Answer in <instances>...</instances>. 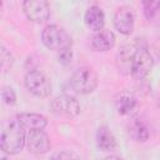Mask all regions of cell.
Wrapping results in <instances>:
<instances>
[{"label":"cell","mask_w":160,"mask_h":160,"mask_svg":"<svg viewBox=\"0 0 160 160\" xmlns=\"http://www.w3.org/2000/svg\"><path fill=\"white\" fill-rule=\"evenodd\" d=\"M26 145V132L25 129L19 124V121L9 120L2 125L0 135V148L8 155L19 154Z\"/></svg>","instance_id":"1"},{"label":"cell","mask_w":160,"mask_h":160,"mask_svg":"<svg viewBox=\"0 0 160 160\" xmlns=\"http://www.w3.org/2000/svg\"><path fill=\"white\" fill-rule=\"evenodd\" d=\"M99 84V76L92 68L81 66L76 69L69 79V85L74 92L80 95L91 94Z\"/></svg>","instance_id":"2"},{"label":"cell","mask_w":160,"mask_h":160,"mask_svg":"<svg viewBox=\"0 0 160 160\" xmlns=\"http://www.w3.org/2000/svg\"><path fill=\"white\" fill-rule=\"evenodd\" d=\"M154 68V59L150 51L144 46H135L131 60H130V70L129 74L136 79H145Z\"/></svg>","instance_id":"3"},{"label":"cell","mask_w":160,"mask_h":160,"mask_svg":"<svg viewBox=\"0 0 160 160\" xmlns=\"http://www.w3.org/2000/svg\"><path fill=\"white\" fill-rule=\"evenodd\" d=\"M41 40L42 44L54 51H61L65 49H70L72 40L68 31L58 25H48L41 31Z\"/></svg>","instance_id":"4"},{"label":"cell","mask_w":160,"mask_h":160,"mask_svg":"<svg viewBox=\"0 0 160 160\" xmlns=\"http://www.w3.org/2000/svg\"><path fill=\"white\" fill-rule=\"evenodd\" d=\"M25 88L36 98H48L51 92V82L40 70H30L24 78Z\"/></svg>","instance_id":"5"},{"label":"cell","mask_w":160,"mask_h":160,"mask_svg":"<svg viewBox=\"0 0 160 160\" xmlns=\"http://www.w3.org/2000/svg\"><path fill=\"white\" fill-rule=\"evenodd\" d=\"M51 111L64 119H74L80 112V104L79 101L68 94H61L55 96L50 102Z\"/></svg>","instance_id":"6"},{"label":"cell","mask_w":160,"mask_h":160,"mask_svg":"<svg viewBox=\"0 0 160 160\" xmlns=\"http://www.w3.org/2000/svg\"><path fill=\"white\" fill-rule=\"evenodd\" d=\"M25 16L34 22H42L50 16V5L45 0H25L22 2Z\"/></svg>","instance_id":"7"},{"label":"cell","mask_w":160,"mask_h":160,"mask_svg":"<svg viewBox=\"0 0 160 160\" xmlns=\"http://www.w3.org/2000/svg\"><path fill=\"white\" fill-rule=\"evenodd\" d=\"M114 104L118 114L122 116H134L138 112V109L140 106V102L136 95L126 90L119 92L115 96Z\"/></svg>","instance_id":"8"},{"label":"cell","mask_w":160,"mask_h":160,"mask_svg":"<svg viewBox=\"0 0 160 160\" xmlns=\"http://www.w3.org/2000/svg\"><path fill=\"white\" fill-rule=\"evenodd\" d=\"M50 138L44 130H30L26 134V148L31 154H46L50 150Z\"/></svg>","instance_id":"9"},{"label":"cell","mask_w":160,"mask_h":160,"mask_svg":"<svg viewBox=\"0 0 160 160\" xmlns=\"http://www.w3.org/2000/svg\"><path fill=\"white\" fill-rule=\"evenodd\" d=\"M114 26L122 35H130L134 31L135 16L130 8H119L114 15Z\"/></svg>","instance_id":"10"},{"label":"cell","mask_w":160,"mask_h":160,"mask_svg":"<svg viewBox=\"0 0 160 160\" xmlns=\"http://www.w3.org/2000/svg\"><path fill=\"white\" fill-rule=\"evenodd\" d=\"M84 22L86 28L94 32L102 30L105 25V14L102 9L98 5H91L90 8H88L84 15Z\"/></svg>","instance_id":"11"},{"label":"cell","mask_w":160,"mask_h":160,"mask_svg":"<svg viewBox=\"0 0 160 160\" xmlns=\"http://www.w3.org/2000/svg\"><path fill=\"white\" fill-rule=\"evenodd\" d=\"M115 34L111 30L102 29L98 32H95L91 38V46L95 51H109L115 45Z\"/></svg>","instance_id":"12"},{"label":"cell","mask_w":160,"mask_h":160,"mask_svg":"<svg viewBox=\"0 0 160 160\" xmlns=\"http://www.w3.org/2000/svg\"><path fill=\"white\" fill-rule=\"evenodd\" d=\"M16 120L25 130H44L48 125L45 116L36 112H21L16 116Z\"/></svg>","instance_id":"13"},{"label":"cell","mask_w":160,"mask_h":160,"mask_svg":"<svg viewBox=\"0 0 160 160\" xmlns=\"http://www.w3.org/2000/svg\"><path fill=\"white\" fill-rule=\"evenodd\" d=\"M96 145L104 152H110V151H114L116 149V146H118L116 138L108 126L102 125L98 129V131H96Z\"/></svg>","instance_id":"14"},{"label":"cell","mask_w":160,"mask_h":160,"mask_svg":"<svg viewBox=\"0 0 160 160\" xmlns=\"http://www.w3.org/2000/svg\"><path fill=\"white\" fill-rule=\"evenodd\" d=\"M129 136L136 142H145L150 138V131L146 124L139 119H132L128 125Z\"/></svg>","instance_id":"15"},{"label":"cell","mask_w":160,"mask_h":160,"mask_svg":"<svg viewBox=\"0 0 160 160\" xmlns=\"http://www.w3.org/2000/svg\"><path fill=\"white\" fill-rule=\"evenodd\" d=\"M1 99L6 105H15L16 104V94L11 86H4L1 89Z\"/></svg>","instance_id":"16"},{"label":"cell","mask_w":160,"mask_h":160,"mask_svg":"<svg viewBox=\"0 0 160 160\" xmlns=\"http://www.w3.org/2000/svg\"><path fill=\"white\" fill-rule=\"evenodd\" d=\"M142 8L145 16L148 19H151L158 12V10H160V1H144Z\"/></svg>","instance_id":"17"},{"label":"cell","mask_w":160,"mask_h":160,"mask_svg":"<svg viewBox=\"0 0 160 160\" xmlns=\"http://www.w3.org/2000/svg\"><path fill=\"white\" fill-rule=\"evenodd\" d=\"M12 64V58L10 52L5 49V46H1V69L2 71H6Z\"/></svg>","instance_id":"18"},{"label":"cell","mask_w":160,"mask_h":160,"mask_svg":"<svg viewBox=\"0 0 160 160\" xmlns=\"http://www.w3.org/2000/svg\"><path fill=\"white\" fill-rule=\"evenodd\" d=\"M58 60L60 64L62 65H68L71 62V59H72V52H71V48L70 49H65V50H61L58 52Z\"/></svg>","instance_id":"19"},{"label":"cell","mask_w":160,"mask_h":160,"mask_svg":"<svg viewBox=\"0 0 160 160\" xmlns=\"http://www.w3.org/2000/svg\"><path fill=\"white\" fill-rule=\"evenodd\" d=\"M50 160H75L72 154L69 152V151H59L56 154H54Z\"/></svg>","instance_id":"20"},{"label":"cell","mask_w":160,"mask_h":160,"mask_svg":"<svg viewBox=\"0 0 160 160\" xmlns=\"http://www.w3.org/2000/svg\"><path fill=\"white\" fill-rule=\"evenodd\" d=\"M155 50H156V54L160 58V38H158V40L155 41Z\"/></svg>","instance_id":"21"},{"label":"cell","mask_w":160,"mask_h":160,"mask_svg":"<svg viewBox=\"0 0 160 160\" xmlns=\"http://www.w3.org/2000/svg\"><path fill=\"white\" fill-rule=\"evenodd\" d=\"M104 160H124V159H121L120 156H116V155H110V156L105 158Z\"/></svg>","instance_id":"22"},{"label":"cell","mask_w":160,"mask_h":160,"mask_svg":"<svg viewBox=\"0 0 160 160\" xmlns=\"http://www.w3.org/2000/svg\"><path fill=\"white\" fill-rule=\"evenodd\" d=\"M156 102H158V108L160 109V95L158 96V100H156Z\"/></svg>","instance_id":"23"}]
</instances>
